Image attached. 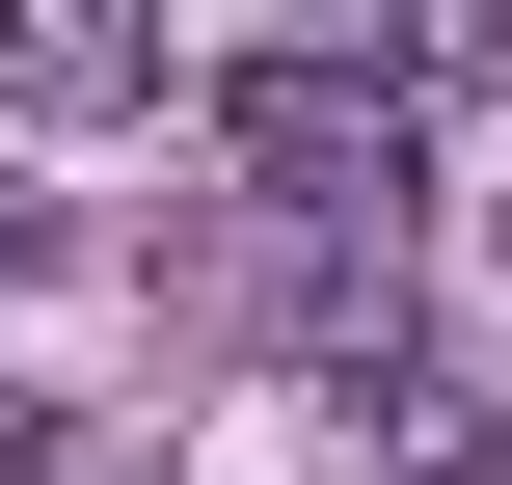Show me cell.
<instances>
[{"label":"cell","instance_id":"6da1fadb","mask_svg":"<svg viewBox=\"0 0 512 485\" xmlns=\"http://www.w3.org/2000/svg\"><path fill=\"white\" fill-rule=\"evenodd\" d=\"M216 162H243V216H297V243H405V189H432V81L351 54V27H297V54L216 81Z\"/></svg>","mask_w":512,"mask_h":485},{"label":"cell","instance_id":"277c9868","mask_svg":"<svg viewBox=\"0 0 512 485\" xmlns=\"http://www.w3.org/2000/svg\"><path fill=\"white\" fill-rule=\"evenodd\" d=\"M486 243H512V189H486Z\"/></svg>","mask_w":512,"mask_h":485},{"label":"cell","instance_id":"7a4b0ae2","mask_svg":"<svg viewBox=\"0 0 512 485\" xmlns=\"http://www.w3.org/2000/svg\"><path fill=\"white\" fill-rule=\"evenodd\" d=\"M0 108H162V0H0Z\"/></svg>","mask_w":512,"mask_h":485},{"label":"cell","instance_id":"3957f363","mask_svg":"<svg viewBox=\"0 0 512 485\" xmlns=\"http://www.w3.org/2000/svg\"><path fill=\"white\" fill-rule=\"evenodd\" d=\"M324 27H351V54H405L432 108H459V81H512V0H324Z\"/></svg>","mask_w":512,"mask_h":485}]
</instances>
